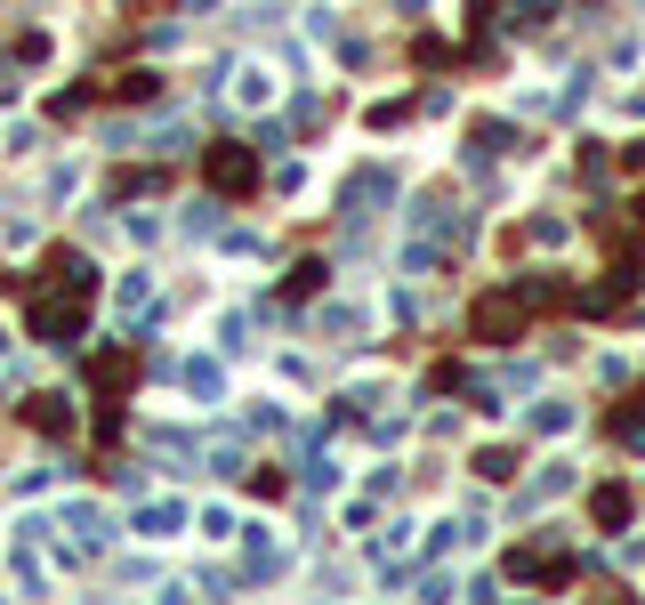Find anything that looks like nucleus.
Wrapping results in <instances>:
<instances>
[{
	"label": "nucleus",
	"mask_w": 645,
	"mask_h": 605,
	"mask_svg": "<svg viewBox=\"0 0 645 605\" xmlns=\"http://www.w3.org/2000/svg\"><path fill=\"white\" fill-rule=\"evenodd\" d=\"M573 420H581V412L565 404V395H540V404H533V436H565Z\"/></svg>",
	"instance_id": "nucleus-10"
},
{
	"label": "nucleus",
	"mask_w": 645,
	"mask_h": 605,
	"mask_svg": "<svg viewBox=\"0 0 645 605\" xmlns=\"http://www.w3.org/2000/svg\"><path fill=\"white\" fill-rule=\"evenodd\" d=\"M339 485V461H331V452H315V461H307V493H331Z\"/></svg>",
	"instance_id": "nucleus-13"
},
{
	"label": "nucleus",
	"mask_w": 645,
	"mask_h": 605,
	"mask_svg": "<svg viewBox=\"0 0 645 605\" xmlns=\"http://www.w3.org/2000/svg\"><path fill=\"white\" fill-rule=\"evenodd\" d=\"M194 525V509H186V500H145L138 509V541H170V533H186Z\"/></svg>",
	"instance_id": "nucleus-6"
},
{
	"label": "nucleus",
	"mask_w": 645,
	"mask_h": 605,
	"mask_svg": "<svg viewBox=\"0 0 645 605\" xmlns=\"http://www.w3.org/2000/svg\"><path fill=\"white\" fill-rule=\"evenodd\" d=\"M57 525H65L81 549H114V517L97 509V500H65V509H57Z\"/></svg>",
	"instance_id": "nucleus-5"
},
{
	"label": "nucleus",
	"mask_w": 645,
	"mask_h": 605,
	"mask_svg": "<svg viewBox=\"0 0 645 605\" xmlns=\"http://www.w3.org/2000/svg\"><path fill=\"white\" fill-rule=\"evenodd\" d=\"M25 420H33L40 436H73V395H33Z\"/></svg>",
	"instance_id": "nucleus-8"
},
{
	"label": "nucleus",
	"mask_w": 645,
	"mask_h": 605,
	"mask_svg": "<svg viewBox=\"0 0 645 605\" xmlns=\"http://www.w3.org/2000/svg\"><path fill=\"white\" fill-rule=\"evenodd\" d=\"M509 573H516V581H540V590H565V581H573V557L557 549V541H525V549H509Z\"/></svg>",
	"instance_id": "nucleus-3"
},
{
	"label": "nucleus",
	"mask_w": 645,
	"mask_h": 605,
	"mask_svg": "<svg viewBox=\"0 0 645 605\" xmlns=\"http://www.w3.org/2000/svg\"><path fill=\"white\" fill-rule=\"evenodd\" d=\"M235 97H242V106H266V73H259V66L235 73Z\"/></svg>",
	"instance_id": "nucleus-15"
},
{
	"label": "nucleus",
	"mask_w": 645,
	"mask_h": 605,
	"mask_svg": "<svg viewBox=\"0 0 645 605\" xmlns=\"http://www.w3.org/2000/svg\"><path fill=\"white\" fill-rule=\"evenodd\" d=\"M621 170H630V178H645V138L630 145V154H621Z\"/></svg>",
	"instance_id": "nucleus-17"
},
{
	"label": "nucleus",
	"mask_w": 645,
	"mask_h": 605,
	"mask_svg": "<svg viewBox=\"0 0 645 605\" xmlns=\"http://www.w3.org/2000/svg\"><path fill=\"white\" fill-rule=\"evenodd\" d=\"M589 517H597V525H630V485H597V500H589Z\"/></svg>",
	"instance_id": "nucleus-11"
},
{
	"label": "nucleus",
	"mask_w": 645,
	"mask_h": 605,
	"mask_svg": "<svg viewBox=\"0 0 645 605\" xmlns=\"http://www.w3.org/2000/svg\"><path fill=\"white\" fill-rule=\"evenodd\" d=\"M501 145H509V121H476V162L501 154Z\"/></svg>",
	"instance_id": "nucleus-14"
},
{
	"label": "nucleus",
	"mask_w": 645,
	"mask_h": 605,
	"mask_svg": "<svg viewBox=\"0 0 645 605\" xmlns=\"http://www.w3.org/2000/svg\"><path fill=\"white\" fill-rule=\"evenodd\" d=\"M525 316H533V307H525V290H501V299H476L468 331H476L485 347H516V331H525Z\"/></svg>",
	"instance_id": "nucleus-2"
},
{
	"label": "nucleus",
	"mask_w": 645,
	"mask_h": 605,
	"mask_svg": "<svg viewBox=\"0 0 645 605\" xmlns=\"http://www.w3.org/2000/svg\"><path fill=\"white\" fill-rule=\"evenodd\" d=\"M404 9H420V0H404Z\"/></svg>",
	"instance_id": "nucleus-20"
},
{
	"label": "nucleus",
	"mask_w": 645,
	"mask_h": 605,
	"mask_svg": "<svg viewBox=\"0 0 645 605\" xmlns=\"http://www.w3.org/2000/svg\"><path fill=\"white\" fill-rule=\"evenodd\" d=\"M0 356H9V323H0Z\"/></svg>",
	"instance_id": "nucleus-19"
},
{
	"label": "nucleus",
	"mask_w": 645,
	"mask_h": 605,
	"mask_svg": "<svg viewBox=\"0 0 645 605\" xmlns=\"http://www.w3.org/2000/svg\"><path fill=\"white\" fill-rule=\"evenodd\" d=\"M476 476H485V485H509V476H516V452H509V444H485V452H476Z\"/></svg>",
	"instance_id": "nucleus-12"
},
{
	"label": "nucleus",
	"mask_w": 645,
	"mask_h": 605,
	"mask_svg": "<svg viewBox=\"0 0 645 605\" xmlns=\"http://www.w3.org/2000/svg\"><path fill=\"white\" fill-rule=\"evenodd\" d=\"M114 307H121V316H145V307H154V275H145V266H130V275L114 283Z\"/></svg>",
	"instance_id": "nucleus-9"
},
{
	"label": "nucleus",
	"mask_w": 645,
	"mask_h": 605,
	"mask_svg": "<svg viewBox=\"0 0 645 605\" xmlns=\"http://www.w3.org/2000/svg\"><path fill=\"white\" fill-rule=\"evenodd\" d=\"M33 331H40V347H81V331H89V290H40Z\"/></svg>",
	"instance_id": "nucleus-1"
},
{
	"label": "nucleus",
	"mask_w": 645,
	"mask_h": 605,
	"mask_svg": "<svg viewBox=\"0 0 645 605\" xmlns=\"http://www.w3.org/2000/svg\"><path fill=\"white\" fill-rule=\"evenodd\" d=\"M211 468H218V476H235V468H242V436H235V444H211Z\"/></svg>",
	"instance_id": "nucleus-16"
},
{
	"label": "nucleus",
	"mask_w": 645,
	"mask_h": 605,
	"mask_svg": "<svg viewBox=\"0 0 645 605\" xmlns=\"http://www.w3.org/2000/svg\"><path fill=\"white\" fill-rule=\"evenodd\" d=\"M573 485H581V476H573V461H549V468H540L525 493H516V509H540V500H565Z\"/></svg>",
	"instance_id": "nucleus-7"
},
{
	"label": "nucleus",
	"mask_w": 645,
	"mask_h": 605,
	"mask_svg": "<svg viewBox=\"0 0 645 605\" xmlns=\"http://www.w3.org/2000/svg\"><path fill=\"white\" fill-rule=\"evenodd\" d=\"M621 557H630V566H645V541H630V549H621Z\"/></svg>",
	"instance_id": "nucleus-18"
},
{
	"label": "nucleus",
	"mask_w": 645,
	"mask_h": 605,
	"mask_svg": "<svg viewBox=\"0 0 645 605\" xmlns=\"http://www.w3.org/2000/svg\"><path fill=\"white\" fill-rule=\"evenodd\" d=\"M211 186H218V194H251V186H259V145L218 138L211 145Z\"/></svg>",
	"instance_id": "nucleus-4"
}]
</instances>
